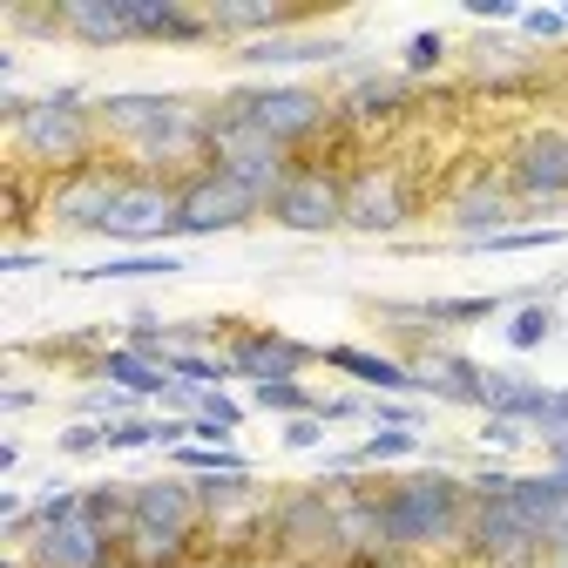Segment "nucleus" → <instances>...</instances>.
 Wrapping results in <instances>:
<instances>
[{
    "instance_id": "nucleus-1",
    "label": "nucleus",
    "mask_w": 568,
    "mask_h": 568,
    "mask_svg": "<svg viewBox=\"0 0 568 568\" xmlns=\"http://www.w3.org/2000/svg\"><path fill=\"white\" fill-rule=\"evenodd\" d=\"M373 521H379L386 541H406V548L447 535V528H454V480H440V474L406 480L399 494H386V501L373 508Z\"/></svg>"
},
{
    "instance_id": "nucleus-2",
    "label": "nucleus",
    "mask_w": 568,
    "mask_h": 568,
    "mask_svg": "<svg viewBox=\"0 0 568 568\" xmlns=\"http://www.w3.org/2000/svg\"><path fill=\"white\" fill-rule=\"evenodd\" d=\"M257 190L251 183H237V176H224V170H210V176H196L183 196H176V237H210V231H244L251 217H257Z\"/></svg>"
},
{
    "instance_id": "nucleus-3",
    "label": "nucleus",
    "mask_w": 568,
    "mask_h": 568,
    "mask_svg": "<svg viewBox=\"0 0 568 568\" xmlns=\"http://www.w3.org/2000/svg\"><path fill=\"white\" fill-rule=\"evenodd\" d=\"M271 217H277L284 231H332V224H345V183L325 176V170L284 176L277 196H271Z\"/></svg>"
},
{
    "instance_id": "nucleus-4",
    "label": "nucleus",
    "mask_w": 568,
    "mask_h": 568,
    "mask_svg": "<svg viewBox=\"0 0 568 568\" xmlns=\"http://www.w3.org/2000/svg\"><path fill=\"white\" fill-rule=\"evenodd\" d=\"M244 129H257L271 150H284V142H298L312 122H318V95L312 89H251V95H237V109H231Z\"/></svg>"
},
{
    "instance_id": "nucleus-5",
    "label": "nucleus",
    "mask_w": 568,
    "mask_h": 568,
    "mask_svg": "<svg viewBox=\"0 0 568 568\" xmlns=\"http://www.w3.org/2000/svg\"><path fill=\"white\" fill-rule=\"evenodd\" d=\"M176 196H183V190H170V183H156V176L122 183L115 203H109V217H102V231H109V237H163V231H176Z\"/></svg>"
},
{
    "instance_id": "nucleus-6",
    "label": "nucleus",
    "mask_w": 568,
    "mask_h": 568,
    "mask_svg": "<svg viewBox=\"0 0 568 568\" xmlns=\"http://www.w3.org/2000/svg\"><path fill=\"white\" fill-rule=\"evenodd\" d=\"M21 142L34 156H75L82 150V89H54L48 102H28Z\"/></svg>"
},
{
    "instance_id": "nucleus-7",
    "label": "nucleus",
    "mask_w": 568,
    "mask_h": 568,
    "mask_svg": "<svg viewBox=\"0 0 568 568\" xmlns=\"http://www.w3.org/2000/svg\"><path fill=\"white\" fill-rule=\"evenodd\" d=\"M210 150H217V170H224V176H237V183H251V190L284 183V176H277V150H271L257 129H244L237 115L210 129Z\"/></svg>"
},
{
    "instance_id": "nucleus-8",
    "label": "nucleus",
    "mask_w": 568,
    "mask_h": 568,
    "mask_svg": "<svg viewBox=\"0 0 568 568\" xmlns=\"http://www.w3.org/2000/svg\"><path fill=\"white\" fill-rule=\"evenodd\" d=\"M34 561H41V568H102V561H109V535H102V521H95V515L41 521Z\"/></svg>"
},
{
    "instance_id": "nucleus-9",
    "label": "nucleus",
    "mask_w": 568,
    "mask_h": 568,
    "mask_svg": "<svg viewBox=\"0 0 568 568\" xmlns=\"http://www.w3.org/2000/svg\"><path fill=\"white\" fill-rule=\"evenodd\" d=\"M312 359H318V345H298V338H237L231 345V373H244L251 386L298 379Z\"/></svg>"
},
{
    "instance_id": "nucleus-10",
    "label": "nucleus",
    "mask_w": 568,
    "mask_h": 568,
    "mask_svg": "<svg viewBox=\"0 0 568 568\" xmlns=\"http://www.w3.org/2000/svg\"><path fill=\"white\" fill-rule=\"evenodd\" d=\"M190 515H196V494L176 487V480H150V487L129 494L135 535H170V541H183V535H190Z\"/></svg>"
},
{
    "instance_id": "nucleus-11",
    "label": "nucleus",
    "mask_w": 568,
    "mask_h": 568,
    "mask_svg": "<svg viewBox=\"0 0 568 568\" xmlns=\"http://www.w3.org/2000/svg\"><path fill=\"white\" fill-rule=\"evenodd\" d=\"M515 183H521V196H541V203L568 196V135H555V129L528 135L515 156Z\"/></svg>"
},
{
    "instance_id": "nucleus-12",
    "label": "nucleus",
    "mask_w": 568,
    "mask_h": 568,
    "mask_svg": "<svg viewBox=\"0 0 568 568\" xmlns=\"http://www.w3.org/2000/svg\"><path fill=\"white\" fill-rule=\"evenodd\" d=\"M474 535H480V548L487 555H501V561H528V548H535V521L508 501V494H487V508L474 515Z\"/></svg>"
},
{
    "instance_id": "nucleus-13",
    "label": "nucleus",
    "mask_w": 568,
    "mask_h": 568,
    "mask_svg": "<svg viewBox=\"0 0 568 568\" xmlns=\"http://www.w3.org/2000/svg\"><path fill=\"white\" fill-rule=\"evenodd\" d=\"M345 224L352 231H399L406 224V190L393 176H359L345 183Z\"/></svg>"
},
{
    "instance_id": "nucleus-14",
    "label": "nucleus",
    "mask_w": 568,
    "mask_h": 568,
    "mask_svg": "<svg viewBox=\"0 0 568 568\" xmlns=\"http://www.w3.org/2000/svg\"><path fill=\"white\" fill-rule=\"evenodd\" d=\"M196 142H203V150H210V122H203V115H196L190 102H170V109H163V122H156L150 135H142L135 150L150 156V163H170V156L196 150Z\"/></svg>"
},
{
    "instance_id": "nucleus-15",
    "label": "nucleus",
    "mask_w": 568,
    "mask_h": 568,
    "mask_svg": "<svg viewBox=\"0 0 568 568\" xmlns=\"http://www.w3.org/2000/svg\"><path fill=\"white\" fill-rule=\"evenodd\" d=\"M61 21L82 41H122L129 34V0H68Z\"/></svg>"
},
{
    "instance_id": "nucleus-16",
    "label": "nucleus",
    "mask_w": 568,
    "mask_h": 568,
    "mask_svg": "<svg viewBox=\"0 0 568 568\" xmlns=\"http://www.w3.org/2000/svg\"><path fill=\"white\" fill-rule=\"evenodd\" d=\"M318 359L352 373V379H366V386H419L413 366H393V359H373V352H352V345H318Z\"/></svg>"
},
{
    "instance_id": "nucleus-17",
    "label": "nucleus",
    "mask_w": 568,
    "mask_h": 568,
    "mask_svg": "<svg viewBox=\"0 0 568 568\" xmlns=\"http://www.w3.org/2000/svg\"><path fill=\"white\" fill-rule=\"evenodd\" d=\"M122 183H102V176H82V183H61L54 210H61V224H102L109 217V203H115Z\"/></svg>"
},
{
    "instance_id": "nucleus-18",
    "label": "nucleus",
    "mask_w": 568,
    "mask_h": 568,
    "mask_svg": "<svg viewBox=\"0 0 568 568\" xmlns=\"http://www.w3.org/2000/svg\"><path fill=\"white\" fill-rule=\"evenodd\" d=\"M163 109H170V95H109V102H102V122H109L115 135L142 142V135L163 122Z\"/></svg>"
},
{
    "instance_id": "nucleus-19",
    "label": "nucleus",
    "mask_w": 568,
    "mask_h": 568,
    "mask_svg": "<svg viewBox=\"0 0 568 568\" xmlns=\"http://www.w3.org/2000/svg\"><path fill=\"white\" fill-rule=\"evenodd\" d=\"M480 406H494L501 419H548L555 393H541V386H515V379H494V373H487V386H480Z\"/></svg>"
},
{
    "instance_id": "nucleus-20",
    "label": "nucleus",
    "mask_w": 568,
    "mask_h": 568,
    "mask_svg": "<svg viewBox=\"0 0 568 568\" xmlns=\"http://www.w3.org/2000/svg\"><path fill=\"white\" fill-rule=\"evenodd\" d=\"M129 34H163V41H196V14L163 8V0H129Z\"/></svg>"
},
{
    "instance_id": "nucleus-21",
    "label": "nucleus",
    "mask_w": 568,
    "mask_h": 568,
    "mask_svg": "<svg viewBox=\"0 0 568 568\" xmlns=\"http://www.w3.org/2000/svg\"><path fill=\"white\" fill-rule=\"evenodd\" d=\"M508 217V183L501 176H487V183H474V196H460L454 203V224L460 231H480V224H501Z\"/></svg>"
},
{
    "instance_id": "nucleus-22",
    "label": "nucleus",
    "mask_w": 568,
    "mask_h": 568,
    "mask_svg": "<svg viewBox=\"0 0 568 568\" xmlns=\"http://www.w3.org/2000/svg\"><path fill=\"white\" fill-rule=\"evenodd\" d=\"M419 386H426V393H440V399H467V406H480L487 373H474L467 359H440L434 373H419Z\"/></svg>"
},
{
    "instance_id": "nucleus-23",
    "label": "nucleus",
    "mask_w": 568,
    "mask_h": 568,
    "mask_svg": "<svg viewBox=\"0 0 568 568\" xmlns=\"http://www.w3.org/2000/svg\"><path fill=\"white\" fill-rule=\"evenodd\" d=\"M487 312H494V298H440V305H399L393 318H413V325H474Z\"/></svg>"
},
{
    "instance_id": "nucleus-24",
    "label": "nucleus",
    "mask_w": 568,
    "mask_h": 568,
    "mask_svg": "<svg viewBox=\"0 0 568 568\" xmlns=\"http://www.w3.org/2000/svg\"><path fill=\"white\" fill-rule=\"evenodd\" d=\"M102 373H109L115 386H129V393H163L156 359H142V352H102Z\"/></svg>"
},
{
    "instance_id": "nucleus-25",
    "label": "nucleus",
    "mask_w": 568,
    "mask_h": 568,
    "mask_svg": "<svg viewBox=\"0 0 568 568\" xmlns=\"http://www.w3.org/2000/svg\"><path fill=\"white\" fill-rule=\"evenodd\" d=\"M345 54V41H325V34H312V41H264V48H251V61H338Z\"/></svg>"
},
{
    "instance_id": "nucleus-26",
    "label": "nucleus",
    "mask_w": 568,
    "mask_h": 568,
    "mask_svg": "<svg viewBox=\"0 0 568 568\" xmlns=\"http://www.w3.org/2000/svg\"><path fill=\"white\" fill-rule=\"evenodd\" d=\"M210 21H224V28H271V21H284V8H277V0H217Z\"/></svg>"
},
{
    "instance_id": "nucleus-27",
    "label": "nucleus",
    "mask_w": 568,
    "mask_h": 568,
    "mask_svg": "<svg viewBox=\"0 0 568 568\" xmlns=\"http://www.w3.org/2000/svg\"><path fill=\"white\" fill-rule=\"evenodd\" d=\"M183 264L176 257H109V264H95L89 277H176Z\"/></svg>"
},
{
    "instance_id": "nucleus-28",
    "label": "nucleus",
    "mask_w": 568,
    "mask_h": 568,
    "mask_svg": "<svg viewBox=\"0 0 568 568\" xmlns=\"http://www.w3.org/2000/svg\"><path fill=\"white\" fill-rule=\"evenodd\" d=\"M176 460L196 474H244V454H231V447H176Z\"/></svg>"
},
{
    "instance_id": "nucleus-29",
    "label": "nucleus",
    "mask_w": 568,
    "mask_h": 568,
    "mask_svg": "<svg viewBox=\"0 0 568 568\" xmlns=\"http://www.w3.org/2000/svg\"><path fill=\"white\" fill-rule=\"evenodd\" d=\"M541 244H568L555 224L548 231H494L487 244H467V251H541Z\"/></svg>"
},
{
    "instance_id": "nucleus-30",
    "label": "nucleus",
    "mask_w": 568,
    "mask_h": 568,
    "mask_svg": "<svg viewBox=\"0 0 568 568\" xmlns=\"http://www.w3.org/2000/svg\"><path fill=\"white\" fill-rule=\"evenodd\" d=\"M163 366H170L183 386H217V379L231 373V359H224V366H210V359H190V352H163Z\"/></svg>"
},
{
    "instance_id": "nucleus-31",
    "label": "nucleus",
    "mask_w": 568,
    "mask_h": 568,
    "mask_svg": "<svg viewBox=\"0 0 568 568\" xmlns=\"http://www.w3.org/2000/svg\"><path fill=\"white\" fill-rule=\"evenodd\" d=\"M237 494H251V474H210V480L196 487V501H203V508H231Z\"/></svg>"
},
{
    "instance_id": "nucleus-32",
    "label": "nucleus",
    "mask_w": 568,
    "mask_h": 568,
    "mask_svg": "<svg viewBox=\"0 0 568 568\" xmlns=\"http://www.w3.org/2000/svg\"><path fill=\"white\" fill-rule=\"evenodd\" d=\"M257 399H264V406H277V413H298V406H318V399H305V386H298V379H271V386H257Z\"/></svg>"
},
{
    "instance_id": "nucleus-33",
    "label": "nucleus",
    "mask_w": 568,
    "mask_h": 568,
    "mask_svg": "<svg viewBox=\"0 0 568 568\" xmlns=\"http://www.w3.org/2000/svg\"><path fill=\"white\" fill-rule=\"evenodd\" d=\"M386 454H413V426H386V434H373L359 447V460H386Z\"/></svg>"
},
{
    "instance_id": "nucleus-34",
    "label": "nucleus",
    "mask_w": 568,
    "mask_h": 568,
    "mask_svg": "<svg viewBox=\"0 0 568 568\" xmlns=\"http://www.w3.org/2000/svg\"><path fill=\"white\" fill-rule=\"evenodd\" d=\"M190 406H196V413H203V419H217V426H237V419H244V406H231V399H224V393H210V386H203V393H196V399H190Z\"/></svg>"
},
{
    "instance_id": "nucleus-35",
    "label": "nucleus",
    "mask_w": 568,
    "mask_h": 568,
    "mask_svg": "<svg viewBox=\"0 0 568 568\" xmlns=\"http://www.w3.org/2000/svg\"><path fill=\"white\" fill-rule=\"evenodd\" d=\"M541 338H548V318H541V312H521V318L508 325V345H515V352H528V345H541Z\"/></svg>"
},
{
    "instance_id": "nucleus-36",
    "label": "nucleus",
    "mask_w": 568,
    "mask_h": 568,
    "mask_svg": "<svg viewBox=\"0 0 568 568\" xmlns=\"http://www.w3.org/2000/svg\"><path fill=\"white\" fill-rule=\"evenodd\" d=\"M150 440H156L150 419H115V426H109V447H150Z\"/></svg>"
},
{
    "instance_id": "nucleus-37",
    "label": "nucleus",
    "mask_w": 568,
    "mask_h": 568,
    "mask_svg": "<svg viewBox=\"0 0 568 568\" xmlns=\"http://www.w3.org/2000/svg\"><path fill=\"white\" fill-rule=\"evenodd\" d=\"M102 440H109V434H95V426H68V434H61V447H68V454H95Z\"/></svg>"
},
{
    "instance_id": "nucleus-38",
    "label": "nucleus",
    "mask_w": 568,
    "mask_h": 568,
    "mask_svg": "<svg viewBox=\"0 0 568 568\" xmlns=\"http://www.w3.org/2000/svg\"><path fill=\"white\" fill-rule=\"evenodd\" d=\"M312 440H318V419H305V413H298L292 426H284V447H292V454H298V447H312Z\"/></svg>"
},
{
    "instance_id": "nucleus-39",
    "label": "nucleus",
    "mask_w": 568,
    "mask_h": 568,
    "mask_svg": "<svg viewBox=\"0 0 568 568\" xmlns=\"http://www.w3.org/2000/svg\"><path fill=\"white\" fill-rule=\"evenodd\" d=\"M386 102H406V82H393V89H366V95H352V109H386Z\"/></svg>"
},
{
    "instance_id": "nucleus-40",
    "label": "nucleus",
    "mask_w": 568,
    "mask_h": 568,
    "mask_svg": "<svg viewBox=\"0 0 568 568\" xmlns=\"http://www.w3.org/2000/svg\"><path fill=\"white\" fill-rule=\"evenodd\" d=\"M561 28H568V14H548V8H535V14H528V34H541V41H555Z\"/></svg>"
},
{
    "instance_id": "nucleus-41",
    "label": "nucleus",
    "mask_w": 568,
    "mask_h": 568,
    "mask_svg": "<svg viewBox=\"0 0 568 568\" xmlns=\"http://www.w3.org/2000/svg\"><path fill=\"white\" fill-rule=\"evenodd\" d=\"M359 406H366V399H318V406H312V419H352Z\"/></svg>"
},
{
    "instance_id": "nucleus-42",
    "label": "nucleus",
    "mask_w": 568,
    "mask_h": 568,
    "mask_svg": "<svg viewBox=\"0 0 568 568\" xmlns=\"http://www.w3.org/2000/svg\"><path fill=\"white\" fill-rule=\"evenodd\" d=\"M467 14H480V21H515V0H474Z\"/></svg>"
},
{
    "instance_id": "nucleus-43",
    "label": "nucleus",
    "mask_w": 568,
    "mask_h": 568,
    "mask_svg": "<svg viewBox=\"0 0 568 568\" xmlns=\"http://www.w3.org/2000/svg\"><path fill=\"white\" fill-rule=\"evenodd\" d=\"M515 440H521L515 419H494V426H487V447H515Z\"/></svg>"
},
{
    "instance_id": "nucleus-44",
    "label": "nucleus",
    "mask_w": 568,
    "mask_h": 568,
    "mask_svg": "<svg viewBox=\"0 0 568 568\" xmlns=\"http://www.w3.org/2000/svg\"><path fill=\"white\" fill-rule=\"evenodd\" d=\"M426 61H440V41H434V34H419V41H413V68H426Z\"/></svg>"
},
{
    "instance_id": "nucleus-45",
    "label": "nucleus",
    "mask_w": 568,
    "mask_h": 568,
    "mask_svg": "<svg viewBox=\"0 0 568 568\" xmlns=\"http://www.w3.org/2000/svg\"><path fill=\"white\" fill-rule=\"evenodd\" d=\"M555 480H561V487H568V447H561V454H555Z\"/></svg>"
}]
</instances>
